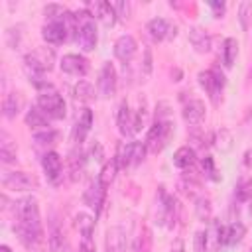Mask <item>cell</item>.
Instances as JSON below:
<instances>
[{"instance_id":"4316f807","label":"cell","mask_w":252,"mask_h":252,"mask_svg":"<svg viewBox=\"0 0 252 252\" xmlns=\"http://www.w3.org/2000/svg\"><path fill=\"white\" fill-rule=\"evenodd\" d=\"M116 171H118V161H116V158L106 159V161L102 163V167H100V173H98V183H100L102 187H108V185L114 181Z\"/></svg>"},{"instance_id":"4fadbf2b","label":"cell","mask_w":252,"mask_h":252,"mask_svg":"<svg viewBox=\"0 0 252 252\" xmlns=\"http://www.w3.org/2000/svg\"><path fill=\"white\" fill-rule=\"evenodd\" d=\"M205 118V102L199 100V98H191L185 106H183V120L191 126V128H197L201 126Z\"/></svg>"},{"instance_id":"74e56055","label":"cell","mask_w":252,"mask_h":252,"mask_svg":"<svg viewBox=\"0 0 252 252\" xmlns=\"http://www.w3.org/2000/svg\"><path fill=\"white\" fill-rule=\"evenodd\" d=\"M146 152H148L146 142H132V165H138L144 159Z\"/></svg>"},{"instance_id":"bcb514c9","label":"cell","mask_w":252,"mask_h":252,"mask_svg":"<svg viewBox=\"0 0 252 252\" xmlns=\"http://www.w3.org/2000/svg\"><path fill=\"white\" fill-rule=\"evenodd\" d=\"M195 250L197 252H207V238H205V230H199L195 234Z\"/></svg>"},{"instance_id":"603a6c76","label":"cell","mask_w":252,"mask_h":252,"mask_svg":"<svg viewBox=\"0 0 252 252\" xmlns=\"http://www.w3.org/2000/svg\"><path fill=\"white\" fill-rule=\"evenodd\" d=\"M26 124L33 130H45L49 126V116L39 106H32L26 114Z\"/></svg>"},{"instance_id":"c3c4849f","label":"cell","mask_w":252,"mask_h":252,"mask_svg":"<svg viewBox=\"0 0 252 252\" xmlns=\"http://www.w3.org/2000/svg\"><path fill=\"white\" fill-rule=\"evenodd\" d=\"M91 156L94 158V159H102V146H100V142H94L93 144V148H91Z\"/></svg>"},{"instance_id":"83f0119b","label":"cell","mask_w":252,"mask_h":252,"mask_svg":"<svg viewBox=\"0 0 252 252\" xmlns=\"http://www.w3.org/2000/svg\"><path fill=\"white\" fill-rule=\"evenodd\" d=\"M73 96L79 102H93L94 100V87L89 81H77V85L73 87Z\"/></svg>"},{"instance_id":"f5cc1de1","label":"cell","mask_w":252,"mask_h":252,"mask_svg":"<svg viewBox=\"0 0 252 252\" xmlns=\"http://www.w3.org/2000/svg\"><path fill=\"white\" fill-rule=\"evenodd\" d=\"M177 35V26H173L171 24V28H169V33H167V39H173Z\"/></svg>"},{"instance_id":"9a60e30c","label":"cell","mask_w":252,"mask_h":252,"mask_svg":"<svg viewBox=\"0 0 252 252\" xmlns=\"http://www.w3.org/2000/svg\"><path fill=\"white\" fill-rule=\"evenodd\" d=\"M106 252H126V232L122 226H110L104 238Z\"/></svg>"},{"instance_id":"ee69618b","label":"cell","mask_w":252,"mask_h":252,"mask_svg":"<svg viewBox=\"0 0 252 252\" xmlns=\"http://www.w3.org/2000/svg\"><path fill=\"white\" fill-rule=\"evenodd\" d=\"M156 120H169V104L165 100L158 102V106H156Z\"/></svg>"},{"instance_id":"5b68a950","label":"cell","mask_w":252,"mask_h":252,"mask_svg":"<svg viewBox=\"0 0 252 252\" xmlns=\"http://www.w3.org/2000/svg\"><path fill=\"white\" fill-rule=\"evenodd\" d=\"M37 106L53 120H61L65 118V100L63 96L53 89V91H45L37 94Z\"/></svg>"},{"instance_id":"52a82bcc","label":"cell","mask_w":252,"mask_h":252,"mask_svg":"<svg viewBox=\"0 0 252 252\" xmlns=\"http://www.w3.org/2000/svg\"><path fill=\"white\" fill-rule=\"evenodd\" d=\"M2 185L10 191H32L37 187V177L28 171H4Z\"/></svg>"},{"instance_id":"ab89813d","label":"cell","mask_w":252,"mask_h":252,"mask_svg":"<svg viewBox=\"0 0 252 252\" xmlns=\"http://www.w3.org/2000/svg\"><path fill=\"white\" fill-rule=\"evenodd\" d=\"M114 6V10H116V16L120 18V20H130V14H132V6H130V2H124V0H120V2H114L112 4Z\"/></svg>"},{"instance_id":"d6a6232c","label":"cell","mask_w":252,"mask_h":252,"mask_svg":"<svg viewBox=\"0 0 252 252\" xmlns=\"http://www.w3.org/2000/svg\"><path fill=\"white\" fill-rule=\"evenodd\" d=\"M83 163H85V159H83V154H81V150L77 148V150H73L71 152V156H69V171H71V179L73 181H77L79 177H81V169H83Z\"/></svg>"},{"instance_id":"ac0fdd59","label":"cell","mask_w":252,"mask_h":252,"mask_svg":"<svg viewBox=\"0 0 252 252\" xmlns=\"http://www.w3.org/2000/svg\"><path fill=\"white\" fill-rule=\"evenodd\" d=\"M104 195H106V187H102V185L98 183V179H96V181H93V183L89 185V189H87V193H85V201H87L89 207H93L96 213H100L102 203H104Z\"/></svg>"},{"instance_id":"e0dca14e","label":"cell","mask_w":252,"mask_h":252,"mask_svg":"<svg viewBox=\"0 0 252 252\" xmlns=\"http://www.w3.org/2000/svg\"><path fill=\"white\" fill-rule=\"evenodd\" d=\"M189 43L193 45V49H195L197 53H207V51L211 49V37H209V33H207L203 28H199V26L189 28Z\"/></svg>"},{"instance_id":"7bdbcfd3","label":"cell","mask_w":252,"mask_h":252,"mask_svg":"<svg viewBox=\"0 0 252 252\" xmlns=\"http://www.w3.org/2000/svg\"><path fill=\"white\" fill-rule=\"evenodd\" d=\"M144 122H146V102L142 100V104H140L138 112L134 114V134H138V132L142 130Z\"/></svg>"},{"instance_id":"ba28073f","label":"cell","mask_w":252,"mask_h":252,"mask_svg":"<svg viewBox=\"0 0 252 252\" xmlns=\"http://www.w3.org/2000/svg\"><path fill=\"white\" fill-rule=\"evenodd\" d=\"M116 85H118V77H116V69L110 61H106L98 73V81H96V87H98V94L104 96V98H110L114 96L116 93Z\"/></svg>"},{"instance_id":"2e32d148","label":"cell","mask_w":252,"mask_h":252,"mask_svg":"<svg viewBox=\"0 0 252 252\" xmlns=\"http://www.w3.org/2000/svg\"><path fill=\"white\" fill-rule=\"evenodd\" d=\"M91 126H93V110H91V108H83V110H81V114L77 116V122H75L73 140H75L77 144H81V142L87 138V134H89Z\"/></svg>"},{"instance_id":"836d02e7","label":"cell","mask_w":252,"mask_h":252,"mask_svg":"<svg viewBox=\"0 0 252 252\" xmlns=\"http://www.w3.org/2000/svg\"><path fill=\"white\" fill-rule=\"evenodd\" d=\"M47 242H49L51 252H61V248H63V232L59 230L57 222H51L49 232H47Z\"/></svg>"},{"instance_id":"7c38bea8","label":"cell","mask_w":252,"mask_h":252,"mask_svg":"<svg viewBox=\"0 0 252 252\" xmlns=\"http://www.w3.org/2000/svg\"><path fill=\"white\" fill-rule=\"evenodd\" d=\"M136 51H138V43H136V39H134L132 35H120V37L114 41V55H116V59L122 61L124 65L134 59Z\"/></svg>"},{"instance_id":"30bf717a","label":"cell","mask_w":252,"mask_h":252,"mask_svg":"<svg viewBox=\"0 0 252 252\" xmlns=\"http://www.w3.org/2000/svg\"><path fill=\"white\" fill-rule=\"evenodd\" d=\"M87 8H89V12L93 14V18L100 20L106 28H112V26L116 24V20H118L116 10H114V6H112L110 2L98 0V2H91V4H87Z\"/></svg>"},{"instance_id":"b9f144b4","label":"cell","mask_w":252,"mask_h":252,"mask_svg":"<svg viewBox=\"0 0 252 252\" xmlns=\"http://www.w3.org/2000/svg\"><path fill=\"white\" fill-rule=\"evenodd\" d=\"M201 167H203V173L207 175V177H211V179H219V175H215L217 173V169H215V161H213V158L211 156H205L203 158V161H201Z\"/></svg>"},{"instance_id":"8992f818","label":"cell","mask_w":252,"mask_h":252,"mask_svg":"<svg viewBox=\"0 0 252 252\" xmlns=\"http://www.w3.org/2000/svg\"><path fill=\"white\" fill-rule=\"evenodd\" d=\"M197 79H199V85L211 96V100L217 104L219 102V96H220V93L224 89V75L219 69H209V71H199Z\"/></svg>"},{"instance_id":"60d3db41","label":"cell","mask_w":252,"mask_h":252,"mask_svg":"<svg viewBox=\"0 0 252 252\" xmlns=\"http://www.w3.org/2000/svg\"><path fill=\"white\" fill-rule=\"evenodd\" d=\"M20 30H22L20 26L6 30V41H8V45H10L12 49H18V45H20V37H22V32H20Z\"/></svg>"},{"instance_id":"f1b7e54d","label":"cell","mask_w":252,"mask_h":252,"mask_svg":"<svg viewBox=\"0 0 252 252\" xmlns=\"http://www.w3.org/2000/svg\"><path fill=\"white\" fill-rule=\"evenodd\" d=\"M75 226L83 234V240H91L93 230H94V219L91 215H87V213H79L75 217Z\"/></svg>"},{"instance_id":"ffe728a7","label":"cell","mask_w":252,"mask_h":252,"mask_svg":"<svg viewBox=\"0 0 252 252\" xmlns=\"http://www.w3.org/2000/svg\"><path fill=\"white\" fill-rule=\"evenodd\" d=\"M118 130L122 136L134 134V116H132V110L126 100H122L118 106Z\"/></svg>"},{"instance_id":"6da1fadb","label":"cell","mask_w":252,"mask_h":252,"mask_svg":"<svg viewBox=\"0 0 252 252\" xmlns=\"http://www.w3.org/2000/svg\"><path fill=\"white\" fill-rule=\"evenodd\" d=\"M75 16H77V24H79L77 41H79L83 51H93L96 47V41H98L94 18L89 10H79V12H75Z\"/></svg>"},{"instance_id":"44dd1931","label":"cell","mask_w":252,"mask_h":252,"mask_svg":"<svg viewBox=\"0 0 252 252\" xmlns=\"http://www.w3.org/2000/svg\"><path fill=\"white\" fill-rule=\"evenodd\" d=\"M205 238H207V252H217L224 242H222V224L219 220H213L209 224V228L205 230Z\"/></svg>"},{"instance_id":"7402d4cb","label":"cell","mask_w":252,"mask_h":252,"mask_svg":"<svg viewBox=\"0 0 252 252\" xmlns=\"http://www.w3.org/2000/svg\"><path fill=\"white\" fill-rule=\"evenodd\" d=\"M22 106H24V98H22L20 93L14 91V93H8V94L4 96L2 112H4L6 118H16V114L22 110Z\"/></svg>"},{"instance_id":"11a10c76","label":"cell","mask_w":252,"mask_h":252,"mask_svg":"<svg viewBox=\"0 0 252 252\" xmlns=\"http://www.w3.org/2000/svg\"><path fill=\"white\" fill-rule=\"evenodd\" d=\"M250 81H252V69H250Z\"/></svg>"},{"instance_id":"db71d44e","label":"cell","mask_w":252,"mask_h":252,"mask_svg":"<svg viewBox=\"0 0 252 252\" xmlns=\"http://www.w3.org/2000/svg\"><path fill=\"white\" fill-rule=\"evenodd\" d=\"M0 252H12V250H10V246H6V244H2V246H0Z\"/></svg>"},{"instance_id":"816d5d0a","label":"cell","mask_w":252,"mask_h":252,"mask_svg":"<svg viewBox=\"0 0 252 252\" xmlns=\"http://www.w3.org/2000/svg\"><path fill=\"white\" fill-rule=\"evenodd\" d=\"M171 252H185V248H183V242H181V240H175V242H173V248H171Z\"/></svg>"},{"instance_id":"f546056e","label":"cell","mask_w":252,"mask_h":252,"mask_svg":"<svg viewBox=\"0 0 252 252\" xmlns=\"http://www.w3.org/2000/svg\"><path fill=\"white\" fill-rule=\"evenodd\" d=\"M232 142H234V140H232V134H230V130H226V128L217 130L215 136H213L215 148H217L219 152H222V154H226V152L232 150Z\"/></svg>"},{"instance_id":"7a4b0ae2","label":"cell","mask_w":252,"mask_h":252,"mask_svg":"<svg viewBox=\"0 0 252 252\" xmlns=\"http://www.w3.org/2000/svg\"><path fill=\"white\" fill-rule=\"evenodd\" d=\"M24 63H26L28 75H43L45 71L53 69L55 53L51 47H35L33 51L24 55Z\"/></svg>"},{"instance_id":"9c48e42d","label":"cell","mask_w":252,"mask_h":252,"mask_svg":"<svg viewBox=\"0 0 252 252\" xmlns=\"http://www.w3.org/2000/svg\"><path fill=\"white\" fill-rule=\"evenodd\" d=\"M41 37L49 43V45H59L63 43L67 37H69V32H67V26L63 22V18L55 20V22H47L43 28H41Z\"/></svg>"},{"instance_id":"d6986e66","label":"cell","mask_w":252,"mask_h":252,"mask_svg":"<svg viewBox=\"0 0 252 252\" xmlns=\"http://www.w3.org/2000/svg\"><path fill=\"white\" fill-rule=\"evenodd\" d=\"M169 28H171V24L165 18H154V20L148 22L146 32L152 37V41H163V39H167Z\"/></svg>"},{"instance_id":"5bb4252c","label":"cell","mask_w":252,"mask_h":252,"mask_svg":"<svg viewBox=\"0 0 252 252\" xmlns=\"http://www.w3.org/2000/svg\"><path fill=\"white\" fill-rule=\"evenodd\" d=\"M41 165H43V171H45V175H47V179L51 183H57L61 179V175H63L61 173L63 171V161H61L57 152H47L43 156V159H41Z\"/></svg>"},{"instance_id":"d4e9b609","label":"cell","mask_w":252,"mask_h":252,"mask_svg":"<svg viewBox=\"0 0 252 252\" xmlns=\"http://www.w3.org/2000/svg\"><path fill=\"white\" fill-rule=\"evenodd\" d=\"M246 234V228L242 222L234 220L228 226H222V242L224 244H238Z\"/></svg>"},{"instance_id":"e575fe53","label":"cell","mask_w":252,"mask_h":252,"mask_svg":"<svg viewBox=\"0 0 252 252\" xmlns=\"http://www.w3.org/2000/svg\"><path fill=\"white\" fill-rule=\"evenodd\" d=\"M250 20H252V2L244 0L238 4V22H240V28L244 32L250 28Z\"/></svg>"},{"instance_id":"7dc6e473","label":"cell","mask_w":252,"mask_h":252,"mask_svg":"<svg viewBox=\"0 0 252 252\" xmlns=\"http://www.w3.org/2000/svg\"><path fill=\"white\" fill-rule=\"evenodd\" d=\"M211 10H213V16L215 18H222L224 16V10H226V4L224 2H209Z\"/></svg>"},{"instance_id":"4dcf8cb0","label":"cell","mask_w":252,"mask_h":252,"mask_svg":"<svg viewBox=\"0 0 252 252\" xmlns=\"http://www.w3.org/2000/svg\"><path fill=\"white\" fill-rule=\"evenodd\" d=\"M236 53H238V41L234 37H226L224 43H222V63H224V67H232V63L236 59Z\"/></svg>"},{"instance_id":"277c9868","label":"cell","mask_w":252,"mask_h":252,"mask_svg":"<svg viewBox=\"0 0 252 252\" xmlns=\"http://www.w3.org/2000/svg\"><path fill=\"white\" fill-rule=\"evenodd\" d=\"M173 134V124L171 120H156L154 126L150 128L148 132V138H146V148L150 154H158L165 148V144L169 142Z\"/></svg>"},{"instance_id":"681fc988","label":"cell","mask_w":252,"mask_h":252,"mask_svg":"<svg viewBox=\"0 0 252 252\" xmlns=\"http://www.w3.org/2000/svg\"><path fill=\"white\" fill-rule=\"evenodd\" d=\"M79 252H94V248H93V244H91V240H83V244H81V248H79Z\"/></svg>"},{"instance_id":"f6af8a7d","label":"cell","mask_w":252,"mask_h":252,"mask_svg":"<svg viewBox=\"0 0 252 252\" xmlns=\"http://www.w3.org/2000/svg\"><path fill=\"white\" fill-rule=\"evenodd\" d=\"M152 49L150 47H144V59H142V71L144 75H150L152 73Z\"/></svg>"},{"instance_id":"8fae6325","label":"cell","mask_w":252,"mask_h":252,"mask_svg":"<svg viewBox=\"0 0 252 252\" xmlns=\"http://www.w3.org/2000/svg\"><path fill=\"white\" fill-rule=\"evenodd\" d=\"M59 65H61V71L63 73L73 75V77H85L89 73V61L83 55H77V53L63 55V59H61Z\"/></svg>"},{"instance_id":"8d00e7d4","label":"cell","mask_w":252,"mask_h":252,"mask_svg":"<svg viewBox=\"0 0 252 252\" xmlns=\"http://www.w3.org/2000/svg\"><path fill=\"white\" fill-rule=\"evenodd\" d=\"M65 12H67V10H65L61 4H47V6L43 8V14H45L47 22H55V20L63 18V16H65Z\"/></svg>"},{"instance_id":"484cf974","label":"cell","mask_w":252,"mask_h":252,"mask_svg":"<svg viewBox=\"0 0 252 252\" xmlns=\"http://www.w3.org/2000/svg\"><path fill=\"white\" fill-rule=\"evenodd\" d=\"M193 161H195V150L189 148V146H181V148H177V152L173 154V165L179 167V169L191 167Z\"/></svg>"},{"instance_id":"3957f363","label":"cell","mask_w":252,"mask_h":252,"mask_svg":"<svg viewBox=\"0 0 252 252\" xmlns=\"http://www.w3.org/2000/svg\"><path fill=\"white\" fill-rule=\"evenodd\" d=\"M16 219H18V224L28 226V228L43 234L41 219H39V207H37V201L33 197H24L16 203Z\"/></svg>"},{"instance_id":"d590c367","label":"cell","mask_w":252,"mask_h":252,"mask_svg":"<svg viewBox=\"0 0 252 252\" xmlns=\"http://www.w3.org/2000/svg\"><path fill=\"white\" fill-rule=\"evenodd\" d=\"M179 189H181V191H183L187 197H193V199L201 197V195H199L201 185H199L195 179H187V177H183V179L179 181Z\"/></svg>"},{"instance_id":"1f68e13d","label":"cell","mask_w":252,"mask_h":252,"mask_svg":"<svg viewBox=\"0 0 252 252\" xmlns=\"http://www.w3.org/2000/svg\"><path fill=\"white\" fill-rule=\"evenodd\" d=\"M211 213H213V205H211V199L209 197H197L195 199V215L199 220H209L211 219Z\"/></svg>"},{"instance_id":"f35d334b","label":"cell","mask_w":252,"mask_h":252,"mask_svg":"<svg viewBox=\"0 0 252 252\" xmlns=\"http://www.w3.org/2000/svg\"><path fill=\"white\" fill-rule=\"evenodd\" d=\"M55 138H57V132L51 130V128H45V130H39V132L33 134V140L37 144H51Z\"/></svg>"},{"instance_id":"cb8c5ba5","label":"cell","mask_w":252,"mask_h":252,"mask_svg":"<svg viewBox=\"0 0 252 252\" xmlns=\"http://www.w3.org/2000/svg\"><path fill=\"white\" fill-rule=\"evenodd\" d=\"M0 161L2 163L16 161V144L8 132H0Z\"/></svg>"},{"instance_id":"f907efd6","label":"cell","mask_w":252,"mask_h":252,"mask_svg":"<svg viewBox=\"0 0 252 252\" xmlns=\"http://www.w3.org/2000/svg\"><path fill=\"white\" fill-rule=\"evenodd\" d=\"M244 165L252 169V150H248V152L244 154Z\"/></svg>"}]
</instances>
